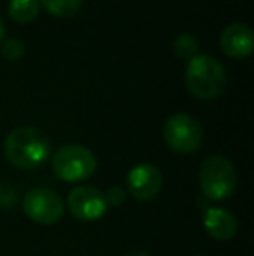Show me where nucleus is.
Segmentation results:
<instances>
[{
	"label": "nucleus",
	"mask_w": 254,
	"mask_h": 256,
	"mask_svg": "<svg viewBox=\"0 0 254 256\" xmlns=\"http://www.w3.org/2000/svg\"><path fill=\"white\" fill-rule=\"evenodd\" d=\"M220 46L223 52L235 60H244L253 54L254 34L244 23H234L221 32Z\"/></svg>",
	"instance_id": "nucleus-9"
},
{
	"label": "nucleus",
	"mask_w": 254,
	"mask_h": 256,
	"mask_svg": "<svg viewBox=\"0 0 254 256\" xmlns=\"http://www.w3.org/2000/svg\"><path fill=\"white\" fill-rule=\"evenodd\" d=\"M98 168L96 155L82 145H64L52 157V171L63 182H84Z\"/></svg>",
	"instance_id": "nucleus-4"
},
{
	"label": "nucleus",
	"mask_w": 254,
	"mask_h": 256,
	"mask_svg": "<svg viewBox=\"0 0 254 256\" xmlns=\"http://www.w3.org/2000/svg\"><path fill=\"white\" fill-rule=\"evenodd\" d=\"M164 140L178 154H193L202 145V128L188 114H174L164 124Z\"/></svg>",
	"instance_id": "nucleus-5"
},
{
	"label": "nucleus",
	"mask_w": 254,
	"mask_h": 256,
	"mask_svg": "<svg viewBox=\"0 0 254 256\" xmlns=\"http://www.w3.org/2000/svg\"><path fill=\"white\" fill-rule=\"evenodd\" d=\"M162 188V172L153 164H138L127 174V190L136 200H152Z\"/></svg>",
	"instance_id": "nucleus-8"
},
{
	"label": "nucleus",
	"mask_w": 254,
	"mask_h": 256,
	"mask_svg": "<svg viewBox=\"0 0 254 256\" xmlns=\"http://www.w3.org/2000/svg\"><path fill=\"white\" fill-rule=\"evenodd\" d=\"M23 211L35 223L54 225L63 218L64 202L58 192L47 188V186H37L24 196Z\"/></svg>",
	"instance_id": "nucleus-6"
},
{
	"label": "nucleus",
	"mask_w": 254,
	"mask_h": 256,
	"mask_svg": "<svg viewBox=\"0 0 254 256\" xmlns=\"http://www.w3.org/2000/svg\"><path fill=\"white\" fill-rule=\"evenodd\" d=\"M3 152L12 166L24 169V171H31V169L40 168L49 157L51 142L40 129L23 126V128L12 129L7 134Z\"/></svg>",
	"instance_id": "nucleus-1"
},
{
	"label": "nucleus",
	"mask_w": 254,
	"mask_h": 256,
	"mask_svg": "<svg viewBox=\"0 0 254 256\" xmlns=\"http://www.w3.org/2000/svg\"><path fill=\"white\" fill-rule=\"evenodd\" d=\"M126 256H150L148 253H131V254H126Z\"/></svg>",
	"instance_id": "nucleus-17"
},
{
	"label": "nucleus",
	"mask_w": 254,
	"mask_h": 256,
	"mask_svg": "<svg viewBox=\"0 0 254 256\" xmlns=\"http://www.w3.org/2000/svg\"><path fill=\"white\" fill-rule=\"evenodd\" d=\"M66 206L71 216L80 222H94L101 218L108 209L101 190L89 185H78L70 190Z\"/></svg>",
	"instance_id": "nucleus-7"
},
{
	"label": "nucleus",
	"mask_w": 254,
	"mask_h": 256,
	"mask_svg": "<svg viewBox=\"0 0 254 256\" xmlns=\"http://www.w3.org/2000/svg\"><path fill=\"white\" fill-rule=\"evenodd\" d=\"M185 84L195 98L209 102L223 94L227 88V72L218 60L206 54H199L188 63Z\"/></svg>",
	"instance_id": "nucleus-2"
},
{
	"label": "nucleus",
	"mask_w": 254,
	"mask_h": 256,
	"mask_svg": "<svg viewBox=\"0 0 254 256\" xmlns=\"http://www.w3.org/2000/svg\"><path fill=\"white\" fill-rule=\"evenodd\" d=\"M103 197H105L106 206L117 208V206L124 204V200H126V190L120 188V186H110L106 192H103Z\"/></svg>",
	"instance_id": "nucleus-15"
},
{
	"label": "nucleus",
	"mask_w": 254,
	"mask_h": 256,
	"mask_svg": "<svg viewBox=\"0 0 254 256\" xmlns=\"http://www.w3.org/2000/svg\"><path fill=\"white\" fill-rule=\"evenodd\" d=\"M174 52L181 60L192 61L195 56H199V42L190 34H181L180 37L174 40Z\"/></svg>",
	"instance_id": "nucleus-13"
},
{
	"label": "nucleus",
	"mask_w": 254,
	"mask_h": 256,
	"mask_svg": "<svg viewBox=\"0 0 254 256\" xmlns=\"http://www.w3.org/2000/svg\"><path fill=\"white\" fill-rule=\"evenodd\" d=\"M204 228L214 240L227 242L237 236L239 222L232 211L225 208H209L204 212Z\"/></svg>",
	"instance_id": "nucleus-10"
},
{
	"label": "nucleus",
	"mask_w": 254,
	"mask_h": 256,
	"mask_svg": "<svg viewBox=\"0 0 254 256\" xmlns=\"http://www.w3.org/2000/svg\"><path fill=\"white\" fill-rule=\"evenodd\" d=\"M200 188L207 200L221 202L234 196L237 188V171L223 155H209L202 160L199 171Z\"/></svg>",
	"instance_id": "nucleus-3"
},
{
	"label": "nucleus",
	"mask_w": 254,
	"mask_h": 256,
	"mask_svg": "<svg viewBox=\"0 0 254 256\" xmlns=\"http://www.w3.org/2000/svg\"><path fill=\"white\" fill-rule=\"evenodd\" d=\"M197 256H199V254H197Z\"/></svg>",
	"instance_id": "nucleus-18"
},
{
	"label": "nucleus",
	"mask_w": 254,
	"mask_h": 256,
	"mask_svg": "<svg viewBox=\"0 0 254 256\" xmlns=\"http://www.w3.org/2000/svg\"><path fill=\"white\" fill-rule=\"evenodd\" d=\"M2 54L5 60L9 61H16V60H21L24 54V46L21 40L17 38H7L2 46Z\"/></svg>",
	"instance_id": "nucleus-14"
},
{
	"label": "nucleus",
	"mask_w": 254,
	"mask_h": 256,
	"mask_svg": "<svg viewBox=\"0 0 254 256\" xmlns=\"http://www.w3.org/2000/svg\"><path fill=\"white\" fill-rule=\"evenodd\" d=\"M3 35H5V26H3V21H2V18H0V44H2V40H3Z\"/></svg>",
	"instance_id": "nucleus-16"
},
{
	"label": "nucleus",
	"mask_w": 254,
	"mask_h": 256,
	"mask_svg": "<svg viewBox=\"0 0 254 256\" xmlns=\"http://www.w3.org/2000/svg\"><path fill=\"white\" fill-rule=\"evenodd\" d=\"M40 12L38 0H10L9 16L17 23H30Z\"/></svg>",
	"instance_id": "nucleus-11"
},
{
	"label": "nucleus",
	"mask_w": 254,
	"mask_h": 256,
	"mask_svg": "<svg viewBox=\"0 0 254 256\" xmlns=\"http://www.w3.org/2000/svg\"><path fill=\"white\" fill-rule=\"evenodd\" d=\"M84 0H40L49 14L58 18H70L77 14Z\"/></svg>",
	"instance_id": "nucleus-12"
}]
</instances>
